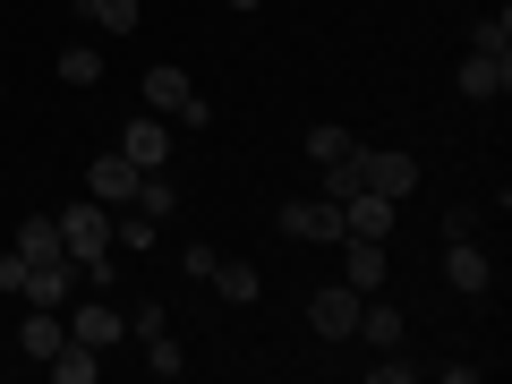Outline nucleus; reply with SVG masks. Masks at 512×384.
<instances>
[{
    "mask_svg": "<svg viewBox=\"0 0 512 384\" xmlns=\"http://www.w3.org/2000/svg\"><path fill=\"white\" fill-rule=\"evenodd\" d=\"M342 154H350V128H333V120H316V128H308V163L325 171V163H342Z\"/></svg>",
    "mask_w": 512,
    "mask_h": 384,
    "instance_id": "obj_20",
    "label": "nucleus"
},
{
    "mask_svg": "<svg viewBox=\"0 0 512 384\" xmlns=\"http://www.w3.org/2000/svg\"><path fill=\"white\" fill-rule=\"evenodd\" d=\"M342 256H350V291H384V239H342Z\"/></svg>",
    "mask_w": 512,
    "mask_h": 384,
    "instance_id": "obj_12",
    "label": "nucleus"
},
{
    "mask_svg": "<svg viewBox=\"0 0 512 384\" xmlns=\"http://www.w3.org/2000/svg\"><path fill=\"white\" fill-rule=\"evenodd\" d=\"M137 180H146V171L128 163V154H94V171H86V197H94V205H128V197H137Z\"/></svg>",
    "mask_w": 512,
    "mask_h": 384,
    "instance_id": "obj_8",
    "label": "nucleus"
},
{
    "mask_svg": "<svg viewBox=\"0 0 512 384\" xmlns=\"http://www.w3.org/2000/svg\"><path fill=\"white\" fill-rule=\"evenodd\" d=\"M86 18L103 26V35H128V26L146 18V9H137V0H86Z\"/></svg>",
    "mask_w": 512,
    "mask_h": 384,
    "instance_id": "obj_22",
    "label": "nucleus"
},
{
    "mask_svg": "<svg viewBox=\"0 0 512 384\" xmlns=\"http://www.w3.org/2000/svg\"><path fill=\"white\" fill-rule=\"evenodd\" d=\"M180 367H188V359H180V342H171V333H146V376H154V384H171Z\"/></svg>",
    "mask_w": 512,
    "mask_h": 384,
    "instance_id": "obj_21",
    "label": "nucleus"
},
{
    "mask_svg": "<svg viewBox=\"0 0 512 384\" xmlns=\"http://www.w3.org/2000/svg\"><path fill=\"white\" fill-rule=\"evenodd\" d=\"M120 154H128L137 171H163V163H171V120H163V111L128 120V128H120Z\"/></svg>",
    "mask_w": 512,
    "mask_h": 384,
    "instance_id": "obj_7",
    "label": "nucleus"
},
{
    "mask_svg": "<svg viewBox=\"0 0 512 384\" xmlns=\"http://www.w3.org/2000/svg\"><path fill=\"white\" fill-rule=\"evenodd\" d=\"M359 333H367V350H402V308L393 299H359Z\"/></svg>",
    "mask_w": 512,
    "mask_h": 384,
    "instance_id": "obj_14",
    "label": "nucleus"
},
{
    "mask_svg": "<svg viewBox=\"0 0 512 384\" xmlns=\"http://www.w3.org/2000/svg\"><path fill=\"white\" fill-rule=\"evenodd\" d=\"M205 282H222V299H231V308H248V299L265 291V274H256L248 256H214V274H205Z\"/></svg>",
    "mask_w": 512,
    "mask_h": 384,
    "instance_id": "obj_13",
    "label": "nucleus"
},
{
    "mask_svg": "<svg viewBox=\"0 0 512 384\" xmlns=\"http://www.w3.org/2000/svg\"><path fill=\"white\" fill-rule=\"evenodd\" d=\"M470 52H487V60H512V18H504V9L470 26Z\"/></svg>",
    "mask_w": 512,
    "mask_h": 384,
    "instance_id": "obj_18",
    "label": "nucleus"
},
{
    "mask_svg": "<svg viewBox=\"0 0 512 384\" xmlns=\"http://www.w3.org/2000/svg\"><path fill=\"white\" fill-rule=\"evenodd\" d=\"M77 299V265L52 256V265H26V308H69Z\"/></svg>",
    "mask_w": 512,
    "mask_h": 384,
    "instance_id": "obj_9",
    "label": "nucleus"
},
{
    "mask_svg": "<svg viewBox=\"0 0 512 384\" xmlns=\"http://www.w3.org/2000/svg\"><path fill=\"white\" fill-rule=\"evenodd\" d=\"M128 205H137V214H154V222H171V214H180V197H171V180H163V171H146Z\"/></svg>",
    "mask_w": 512,
    "mask_h": 384,
    "instance_id": "obj_17",
    "label": "nucleus"
},
{
    "mask_svg": "<svg viewBox=\"0 0 512 384\" xmlns=\"http://www.w3.org/2000/svg\"><path fill=\"white\" fill-rule=\"evenodd\" d=\"M359 299H367V291L333 282V291H316V299H308V325L325 333V342H350V333H359Z\"/></svg>",
    "mask_w": 512,
    "mask_h": 384,
    "instance_id": "obj_5",
    "label": "nucleus"
},
{
    "mask_svg": "<svg viewBox=\"0 0 512 384\" xmlns=\"http://www.w3.org/2000/svg\"><path fill=\"white\" fill-rule=\"evenodd\" d=\"M77 9H86V0H77Z\"/></svg>",
    "mask_w": 512,
    "mask_h": 384,
    "instance_id": "obj_27",
    "label": "nucleus"
},
{
    "mask_svg": "<svg viewBox=\"0 0 512 384\" xmlns=\"http://www.w3.org/2000/svg\"><path fill=\"white\" fill-rule=\"evenodd\" d=\"M359 188H376V197L402 205L410 188H419V154H393V146H359Z\"/></svg>",
    "mask_w": 512,
    "mask_h": 384,
    "instance_id": "obj_3",
    "label": "nucleus"
},
{
    "mask_svg": "<svg viewBox=\"0 0 512 384\" xmlns=\"http://www.w3.org/2000/svg\"><path fill=\"white\" fill-rule=\"evenodd\" d=\"M60 342H69V325H60L52 308H35V316H26V325H18V350H26V359H52Z\"/></svg>",
    "mask_w": 512,
    "mask_h": 384,
    "instance_id": "obj_15",
    "label": "nucleus"
},
{
    "mask_svg": "<svg viewBox=\"0 0 512 384\" xmlns=\"http://www.w3.org/2000/svg\"><path fill=\"white\" fill-rule=\"evenodd\" d=\"M376 384H419V359H376Z\"/></svg>",
    "mask_w": 512,
    "mask_h": 384,
    "instance_id": "obj_24",
    "label": "nucleus"
},
{
    "mask_svg": "<svg viewBox=\"0 0 512 384\" xmlns=\"http://www.w3.org/2000/svg\"><path fill=\"white\" fill-rule=\"evenodd\" d=\"M60 77H69V86H103V52H94V43H69V52H60Z\"/></svg>",
    "mask_w": 512,
    "mask_h": 384,
    "instance_id": "obj_19",
    "label": "nucleus"
},
{
    "mask_svg": "<svg viewBox=\"0 0 512 384\" xmlns=\"http://www.w3.org/2000/svg\"><path fill=\"white\" fill-rule=\"evenodd\" d=\"M146 111H163V120H180V128H205L214 111H205V94H197V77L188 69H146Z\"/></svg>",
    "mask_w": 512,
    "mask_h": 384,
    "instance_id": "obj_2",
    "label": "nucleus"
},
{
    "mask_svg": "<svg viewBox=\"0 0 512 384\" xmlns=\"http://www.w3.org/2000/svg\"><path fill=\"white\" fill-rule=\"evenodd\" d=\"M231 9H256V0H231Z\"/></svg>",
    "mask_w": 512,
    "mask_h": 384,
    "instance_id": "obj_26",
    "label": "nucleus"
},
{
    "mask_svg": "<svg viewBox=\"0 0 512 384\" xmlns=\"http://www.w3.org/2000/svg\"><path fill=\"white\" fill-rule=\"evenodd\" d=\"M0 291H18V299H26V256H18V248L0 256Z\"/></svg>",
    "mask_w": 512,
    "mask_h": 384,
    "instance_id": "obj_25",
    "label": "nucleus"
},
{
    "mask_svg": "<svg viewBox=\"0 0 512 384\" xmlns=\"http://www.w3.org/2000/svg\"><path fill=\"white\" fill-rule=\"evenodd\" d=\"M453 86L470 94V103H495V94H512V60H487V52H470Z\"/></svg>",
    "mask_w": 512,
    "mask_h": 384,
    "instance_id": "obj_11",
    "label": "nucleus"
},
{
    "mask_svg": "<svg viewBox=\"0 0 512 384\" xmlns=\"http://www.w3.org/2000/svg\"><path fill=\"white\" fill-rule=\"evenodd\" d=\"M69 342H86V350L128 342V308H111V299H77V316H69Z\"/></svg>",
    "mask_w": 512,
    "mask_h": 384,
    "instance_id": "obj_6",
    "label": "nucleus"
},
{
    "mask_svg": "<svg viewBox=\"0 0 512 384\" xmlns=\"http://www.w3.org/2000/svg\"><path fill=\"white\" fill-rule=\"evenodd\" d=\"M325 197L342 205V197H359V146L342 154V163H325Z\"/></svg>",
    "mask_w": 512,
    "mask_h": 384,
    "instance_id": "obj_23",
    "label": "nucleus"
},
{
    "mask_svg": "<svg viewBox=\"0 0 512 384\" xmlns=\"http://www.w3.org/2000/svg\"><path fill=\"white\" fill-rule=\"evenodd\" d=\"M444 282H453V291H487V282H495V265L478 256L470 231H453V248H444Z\"/></svg>",
    "mask_w": 512,
    "mask_h": 384,
    "instance_id": "obj_10",
    "label": "nucleus"
},
{
    "mask_svg": "<svg viewBox=\"0 0 512 384\" xmlns=\"http://www.w3.org/2000/svg\"><path fill=\"white\" fill-rule=\"evenodd\" d=\"M282 231L333 248V239H342V205H333V197H291V205H282Z\"/></svg>",
    "mask_w": 512,
    "mask_h": 384,
    "instance_id": "obj_4",
    "label": "nucleus"
},
{
    "mask_svg": "<svg viewBox=\"0 0 512 384\" xmlns=\"http://www.w3.org/2000/svg\"><path fill=\"white\" fill-rule=\"evenodd\" d=\"M60 256H69L77 274H86V291H111V205H69L60 214Z\"/></svg>",
    "mask_w": 512,
    "mask_h": 384,
    "instance_id": "obj_1",
    "label": "nucleus"
},
{
    "mask_svg": "<svg viewBox=\"0 0 512 384\" xmlns=\"http://www.w3.org/2000/svg\"><path fill=\"white\" fill-rule=\"evenodd\" d=\"M18 256H26V265H52V256H60V214L18 222Z\"/></svg>",
    "mask_w": 512,
    "mask_h": 384,
    "instance_id": "obj_16",
    "label": "nucleus"
}]
</instances>
